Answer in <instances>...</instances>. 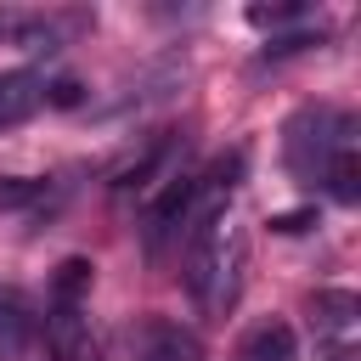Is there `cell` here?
<instances>
[{
	"instance_id": "obj_1",
	"label": "cell",
	"mask_w": 361,
	"mask_h": 361,
	"mask_svg": "<svg viewBox=\"0 0 361 361\" xmlns=\"http://www.w3.org/2000/svg\"><path fill=\"white\" fill-rule=\"evenodd\" d=\"M243 282H248V231L231 214L197 226L186 237V288H192L197 310L209 322L231 316L243 299Z\"/></svg>"
},
{
	"instance_id": "obj_2",
	"label": "cell",
	"mask_w": 361,
	"mask_h": 361,
	"mask_svg": "<svg viewBox=\"0 0 361 361\" xmlns=\"http://www.w3.org/2000/svg\"><path fill=\"white\" fill-rule=\"evenodd\" d=\"M344 147H355V118L344 113V107H299L293 118H288V130H282V158H288V169L305 180V186H322V175H327V164L344 152Z\"/></svg>"
},
{
	"instance_id": "obj_3",
	"label": "cell",
	"mask_w": 361,
	"mask_h": 361,
	"mask_svg": "<svg viewBox=\"0 0 361 361\" xmlns=\"http://www.w3.org/2000/svg\"><path fill=\"white\" fill-rule=\"evenodd\" d=\"M310 338L316 361H361V299L350 288L310 293Z\"/></svg>"
},
{
	"instance_id": "obj_4",
	"label": "cell",
	"mask_w": 361,
	"mask_h": 361,
	"mask_svg": "<svg viewBox=\"0 0 361 361\" xmlns=\"http://www.w3.org/2000/svg\"><path fill=\"white\" fill-rule=\"evenodd\" d=\"M45 350H51V361H96V327H90L85 305L51 299V310H45Z\"/></svg>"
},
{
	"instance_id": "obj_5",
	"label": "cell",
	"mask_w": 361,
	"mask_h": 361,
	"mask_svg": "<svg viewBox=\"0 0 361 361\" xmlns=\"http://www.w3.org/2000/svg\"><path fill=\"white\" fill-rule=\"evenodd\" d=\"M135 361H203V344H197L192 327H180L169 316H152L135 333Z\"/></svg>"
},
{
	"instance_id": "obj_6",
	"label": "cell",
	"mask_w": 361,
	"mask_h": 361,
	"mask_svg": "<svg viewBox=\"0 0 361 361\" xmlns=\"http://www.w3.org/2000/svg\"><path fill=\"white\" fill-rule=\"evenodd\" d=\"M39 107H45V79H39L34 68H11V73H0V135L17 130V124H28Z\"/></svg>"
},
{
	"instance_id": "obj_7",
	"label": "cell",
	"mask_w": 361,
	"mask_h": 361,
	"mask_svg": "<svg viewBox=\"0 0 361 361\" xmlns=\"http://www.w3.org/2000/svg\"><path fill=\"white\" fill-rule=\"evenodd\" d=\"M237 361H299V344H293V327L288 322H254L237 344Z\"/></svg>"
},
{
	"instance_id": "obj_8",
	"label": "cell",
	"mask_w": 361,
	"mask_h": 361,
	"mask_svg": "<svg viewBox=\"0 0 361 361\" xmlns=\"http://www.w3.org/2000/svg\"><path fill=\"white\" fill-rule=\"evenodd\" d=\"M28 338H34V322H28L23 299L0 288V361H17L28 350Z\"/></svg>"
},
{
	"instance_id": "obj_9",
	"label": "cell",
	"mask_w": 361,
	"mask_h": 361,
	"mask_svg": "<svg viewBox=\"0 0 361 361\" xmlns=\"http://www.w3.org/2000/svg\"><path fill=\"white\" fill-rule=\"evenodd\" d=\"M85 288H90V259H62L51 299H73V305H85Z\"/></svg>"
},
{
	"instance_id": "obj_10",
	"label": "cell",
	"mask_w": 361,
	"mask_h": 361,
	"mask_svg": "<svg viewBox=\"0 0 361 361\" xmlns=\"http://www.w3.org/2000/svg\"><path fill=\"white\" fill-rule=\"evenodd\" d=\"M299 17H310V11L305 6H248L254 28H282V23H299Z\"/></svg>"
},
{
	"instance_id": "obj_11",
	"label": "cell",
	"mask_w": 361,
	"mask_h": 361,
	"mask_svg": "<svg viewBox=\"0 0 361 361\" xmlns=\"http://www.w3.org/2000/svg\"><path fill=\"white\" fill-rule=\"evenodd\" d=\"M23 28H28L23 11H0V39H23Z\"/></svg>"
}]
</instances>
